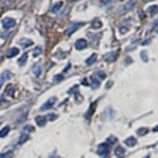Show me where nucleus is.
<instances>
[{
  "label": "nucleus",
  "instance_id": "22",
  "mask_svg": "<svg viewBox=\"0 0 158 158\" xmlns=\"http://www.w3.org/2000/svg\"><path fill=\"white\" fill-rule=\"evenodd\" d=\"M129 30V28H128V26L126 25H123V26H120V28H119V32H120L121 34H124V33H126V32Z\"/></svg>",
  "mask_w": 158,
  "mask_h": 158
},
{
  "label": "nucleus",
  "instance_id": "26",
  "mask_svg": "<svg viewBox=\"0 0 158 158\" xmlns=\"http://www.w3.org/2000/svg\"><path fill=\"white\" fill-rule=\"evenodd\" d=\"M13 90H14L13 86H8V87H7V94H8V95H13Z\"/></svg>",
  "mask_w": 158,
  "mask_h": 158
},
{
  "label": "nucleus",
  "instance_id": "10",
  "mask_svg": "<svg viewBox=\"0 0 158 158\" xmlns=\"http://www.w3.org/2000/svg\"><path fill=\"white\" fill-rule=\"evenodd\" d=\"M91 28L92 29H100L101 28V21L98 20V19H96V20H94L91 23Z\"/></svg>",
  "mask_w": 158,
  "mask_h": 158
},
{
  "label": "nucleus",
  "instance_id": "30",
  "mask_svg": "<svg viewBox=\"0 0 158 158\" xmlns=\"http://www.w3.org/2000/svg\"><path fill=\"white\" fill-rule=\"evenodd\" d=\"M141 57H142V59H144L145 62L148 61V54H146V52H142V53H141Z\"/></svg>",
  "mask_w": 158,
  "mask_h": 158
},
{
  "label": "nucleus",
  "instance_id": "1",
  "mask_svg": "<svg viewBox=\"0 0 158 158\" xmlns=\"http://www.w3.org/2000/svg\"><path fill=\"white\" fill-rule=\"evenodd\" d=\"M14 25H16V21H14V19L6 17L3 20V28L4 29H11V28H13Z\"/></svg>",
  "mask_w": 158,
  "mask_h": 158
},
{
  "label": "nucleus",
  "instance_id": "34",
  "mask_svg": "<svg viewBox=\"0 0 158 158\" xmlns=\"http://www.w3.org/2000/svg\"><path fill=\"white\" fill-rule=\"evenodd\" d=\"M4 81H6V79H4L3 77L0 78V88H1V86H3V83H4Z\"/></svg>",
  "mask_w": 158,
  "mask_h": 158
},
{
  "label": "nucleus",
  "instance_id": "20",
  "mask_svg": "<svg viewBox=\"0 0 158 158\" xmlns=\"http://www.w3.org/2000/svg\"><path fill=\"white\" fill-rule=\"evenodd\" d=\"M1 77H3L6 81H8V79H11V78H12V74L9 71H4L3 74H1Z\"/></svg>",
  "mask_w": 158,
  "mask_h": 158
},
{
  "label": "nucleus",
  "instance_id": "28",
  "mask_svg": "<svg viewBox=\"0 0 158 158\" xmlns=\"http://www.w3.org/2000/svg\"><path fill=\"white\" fill-rule=\"evenodd\" d=\"M41 53H42V49H41V48H38V49H36L34 52H33V55H34V57H37V55H40Z\"/></svg>",
  "mask_w": 158,
  "mask_h": 158
},
{
  "label": "nucleus",
  "instance_id": "37",
  "mask_svg": "<svg viewBox=\"0 0 158 158\" xmlns=\"http://www.w3.org/2000/svg\"><path fill=\"white\" fill-rule=\"evenodd\" d=\"M1 61H3V57H0V63H1Z\"/></svg>",
  "mask_w": 158,
  "mask_h": 158
},
{
  "label": "nucleus",
  "instance_id": "36",
  "mask_svg": "<svg viewBox=\"0 0 158 158\" xmlns=\"http://www.w3.org/2000/svg\"><path fill=\"white\" fill-rule=\"evenodd\" d=\"M50 158H59V157H58V155H54V154H52V155H50Z\"/></svg>",
  "mask_w": 158,
  "mask_h": 158
},
{
  "label": "nucleus",
  "instance_id": "13",
  "mask_svg": "<svg viewBox=\"0 0 158 158\" xmlns=\"http://www.w3.org/2000/svg\"><path fill=\"white\" fill-rule=\"evenodd\" d=\"M62 6H63V3H62V1H59V3L54 4V7H53V8H52V12H53V13H55V12H58L61 8H62Z\"/></svg>",
  "mask_w": 158,
  "mask_h": 158
},
{
  "label": "nucleus",
  "instance_id": "33",
  "mask_svg": "<svg viewBox=\"0 0 158 158\" xmlns=\"http://www.w3.org/2000/svg\"><path fill=\"white\" fill-rule=\"evenodd\" d=\"M98 75H99L100 78H104V77H106V74H104L103 71H98Z\"/></svg>",
  "mask_w": 158,
  "mask_h": 158
},
{
  "label": "nucleus",
  "instance_id": "31",
  "mask_svg": "<svg viewBox=\"0 0 158 158\" xmlns=\"http://www.w3.org/2000/svg\"><path fill=\"white\" fill-rule=\"evenodd\" d=\"M54 119H57V115H49V116H46V120H54Z\"/></svg>",
  "mask_w": 158,
  "mask_h": 158
},
{
  "label": "nucleus",
  "instance_id": "8",
  "mask_svg": "<svg viewBox=\"0 0 158 158\" xmlns=\"http://www.w3.org/2000/svg\"><path fill=\"white\" fill-rule=\"evenodd\" d=\"M36 123H37V125L43 126L46 124V116H37L36 117Z\"/></svg>",
  "mask_w": 158,
  "mask_h": 158
},
{
  "label": "nucleus",
  "instance_id": "7",
  "mask_svg": "<svg viewBox=\"0 0 158 158\" xmlns=\"http://www.w3.org/2000/svg\"><path fill=\"white\" fill-rule=\"evenodd\" d=\"M133 6H135V0H130L129 3H126V4H125V6H124V7H123V8H121V9H120V12H123V13H124V12H126V11H129V9H132V8H133Z\"/></svg>",
  "mask_w": 158,
  "mask_h": 158
},
{
  "label": "nucleus",
  "instance_id": "24",
  "mask_svg": "<svg viewBox=\"0 0 158 158\" xmlns=\"http://www.w3.org/2000/svg\"><path fill=\"white\" fill-rule=\"evenodd\" d=\"M12 155H13V152H7L6 154H1L0 157H1V158H11Z\"/></svg>",
  "mask_w": 158,
  "mask_h": 158
},
{
  "label": "nucleus",
  "instance_id": "19",
  "mask_svg": "<svg viewBox=\"0 0 158 158\" xmlns=\"http://www.w3.org/2000/svg\"><path fill=\"white\" fill-rule=\"evenodd\" d=\"M33 72H34V75L40 77V75H41V66H40V65H38V66H34V69H33Z\"/></svg>",
  "mask_w": 158,
  "mask_h": 158
},
{
  "label": "nucleus",
  "instance_id": "27",
  "mask_svg": "<svg viewBox=\"0 0 158 158\" xmlns=\"http://www.w3.org/2000/svg\"><path fill=\"white\" fill-rule=\"evenodd\" d=\"M115 152H116V154H124V153H125V150H124L123 148H120V146H119V148H116V150H115Z\"/></svg>",
  "mask_w": 158,
  "mask_h": 158
},
{
  "label": "nucleus",
  "instance_id": "38",
  "mask_svg": "<svg viewBox=\"0 0 158 158\" xmlns=\"http://www.w3.org/2000/svg\"><path fill=\"white\" fill-rule=\"evenodd\" d=\"M120 1H124V0H120Z\"/></svg>",
  "mask_w": 158,
  "mask_h": 158
},
{
  "label": "nucleus",
  "instance_id": "6",
  "mask_svg": "<svg viewBox=\"0 0 158 158\" xmlns=\"http://www.w3.org/2000/svg\"><path fill=\"white\" fill-rule=\"evenodd\" d=\"M19 52H20V50H19L17 48H11V49L7 52V58H13V57H16V55L19 54Z\"/></svg>",
  "mask_w": 158,
  "mask_h": 158
},
{
  "label": "nucleus",
  "instance_id": "2",
  "mask_svg": "<svg viewBox=\"0 0 158 158\" xmlns=\"http://www.w3.org/2000/svg\"><path fill=\"white\" fill-rule=\"evenodd\" d=\"M75 48H77L78 50H83L87 48V41L84 40V38H79V40H77V42H75Z\"/></svg>",
  "mask_w": 158,
  "mask_h": 158
},
{
  "label": "nucleus",
  "instance_id": "14",
  "mask_svg": "<svg viewBox=\"0 0 158 158\" xmlns=\"http://www.w3.org/2000/svg\"><path fill=\"white\" fill-rule=\"evenodd\" d=\"M26 59H28V54L25 53V54H23V55H21V58L19 59V65H20V66H23L24 63L26 62Z\"/></svg>",
  "mask_w": 158,
  "mask_h": 158
},
{
  "label": "nucleus",
  "instance_id": "39",
  "mask_svg": "<svg viewBox=\"0 0 158 158\" xmlns=\"http://www.w3.org/2000/svg\"><path fill=\"white\" fill-rule=\"evenodd\" d=\"M157 33H158V29H157Z\"/></svg>",
  "mask_w": 158,
  "mask_h": 158
},
{
  "label": "nucleus",
  "instance_id": "21",
  "mask_svg": "<svg viewBox=\"0 0 158 158\" xmlns=\"http://www.w3.org/2000/svg\"><path fill=\"white\" fill-rule=\"evenodd\" d=\"M94 109H95V103H94V104H92V106H91V107H90V109H88V112H87V115H86V119L91 117L92 112H94Z\"/></svg>",
  "mask_w": 158,
  "mask_h": 158
},
{
  "label": "nucleus",
  "instance_id": "17",
  "mask_svg": "<svg viewBox=\"0 0 158 158\" xmlns=\"http://www.w3.org/2000/svg\"><path fill=\"white\" fill-rule=\"evenodd\" d=\"M20 43L21 45H25V46H30L32 43H33V41L32 40H24L23 38V40H20Z\"/></svg>",
  "mask_w": 158,
  "mask_h": 158
},
{
  "label": "nucleus",
  "instance_id": "5",
  "mask_svg": "<svg viewBox=\"0 0 158 158\" xmlns=\"http://www.w3.org/2000/svg\"><path fill=\"white\" fill-rule=\"evenodd\" d=\"M54 103H55V98L49 99V100L46 101L45 104H42V107H41V111H46V109H50L53 106H54Z\"/></svg>",
  "mask_w": 158,
  "mask_h": 158
},
{
  "label": "nucleus",
  "instance_id": "16",
  "mask_svg": "<svg viewBox=\"0 0 158 158\" xmlns=\"http://www.w3.org/2000/svg\"><path fill=\"white\" fill-rule=\"evenodd\" d=\"M95 61H96V54H92L91 57H90L86 61V63H87V65H92V63H94Z\"/></svg>",
  "mask_w": 158,
  "mask_h": 158
},
{
  "label": "nucleus",
  "instance_id": "15",
  "mask_svg": "<svg viewBox=\"0 0 158 158\" xmlns=\"http://www.w3.org/2000/svg\"><path fill=\"white\" fill-rule=\"evenodd\" d=\"M8 132H9V126L8 125L4 126L3 129L0 130V137H4V136H7V135H8Z\"/></svg>",
  "mask_w": 158,
  "mask_h": 158
},
{
  "label": "nucleus",
  "instance_id": "35",
  "mask_svg": "<svg viewBox=\"0 0 158 158\" xmlns=\"http://www.w3.org/2000/svg\"><path fill=\"white\" fill-rule=\"evenodd\" d=\"M153 132H158V125L155 126V128H153Z\"/></svg>",
  "mask_w": 158,
  "mask_h": 158
},
{
  "label": "nucleus",
  "instance_id": "9",
  "mask_svg": "<svg viewBox=\"0 0 158 158\" xmlns=\"http://www.w3.org/2000/svg\"><path fill=\"white\" fill-rule=\"evenodd\" d=\"M90 82H91V86H92V88H94V90H96L99 86H100V82H99L96 78H94V77L90 79Z\"/></svg>",
  "mask_w": 158,
  "mask_h": 158
},
{
  "label": "nucleus",
  "instance_id": "18",
  "mask_svg": "<svg viewBox=\"0 0 158 158\" xmlns=\"http://www.w3.org/2000/svg\"><path fill=\"white\" fill-rule=\"evenodd\" d=\"M28 140H29V137L25 135V133H24V135L21 136L20 138H19V144H24V142H25V141H28Z\"/></svg>",
  "mask_w": 158,
  "mask_h": 158
},
{
  "label": "nucleus",
  "instance_id": "29",
  "mask_svg": "<svg viewBox=\"0 0 158 158\" xmlns=\"http://www.w3.org/2000/svg\"><path fill=\"white\" fill-rule=\"evenodd\" d=\"M24 130H29V132H33V130H34V128H33V126H30V125H25V126H24Z\"/></svg>",
  "mask_w": 158,
  "mask_h": 158
},
{
  "label": "nucleus",
  "instance_id": "25",
  "mask_svg": "<svg viewBox=\"0 0 158 158\" xmlns=\"http://www.w3.org/2000/svg\"><path fill=\"white\" fill-rule=\"evenodd\" d=\"M146 132H148V129H145V128H141V129H138L137 135L138 136H144V135H146Z\"/></svg>",
  "mask_w": 158,
  "mask_h": 158
},
{
  "label": "nucleus",
  "instance_id": "4",
  "mask_svg": "<svg viewBox=\"0 0 158 158\" xmlns=\"http://www.w3.org/2000/svg\"><path fill=\"white\" fill-rule=\"evenodd\" d=\"M81 25H83V23H81V24H78V23L71 24V25L69 26V29H67V30H66V34H67V36H71L72 33H74V32L77 30V29L79 28V26H81Z\"/></svg>",
  "mask_w": 158,
  "mask_h": 158
},
{
  "label": "nucleus",
  "instance_id": "23",
  "mask_svg": "<svg viewBox=\"0 0 158 158\" xmlns=\"http://www.w3.org/2000/svg\"><path fill=\"white\" fill-rule=\"evenodd\" d=\"M113 57H116V53H112V54H107L106 55V59L107 61H113V59H115Z\"/></svg>",
  "mask_w": 158,
  "mask_h": 158
},
{
  "label": "nucleus",
  "instance_id": "11",
  "mask_svg": "<svg viewBox=\"0 0 158 158\" xmlns=\"http://www.w3.org/2000/svg\"><path fill=\"white\" fill-rule=\"evenodd\" d=\"M148 13H150V14H157L158 13V6H152V7H149L148 8Z\"/></svg>",
  "mask_w": 158,
  "mask_h": 158
},
{
  "label": "nucleus",
  "instance_id": "12",
  "mask_svg": "<svg viewBox=\"0 0 158 158\" xmlns=\"http://www.w3.org/2000/svg\"><path fill=\"white\" fill-rule=\"evenodd\" d=\"M125 145H128V146H133V145H136V138L135 137H129L125 140Z\"/></svg>",
  "mask_w": 158,
  "mask_h": 158
},
{
  "label": "nucleus",
  "instance_id": "3",
  "mask_svg": "<svg viewBox=\"0 0 158 158\" xmlns=\"http://www.w3.org/2000/svg\"><path fill=\"white\" fill-rule=\"evenodd\" d=\"M109 153V148H108V144H101L98 149V154L100 155H107Z\"/></svg>",
  "mask_w": 158,
  "mask_h": 158
},
{
  "label": "nucleus",
  "instance_id": "32",
  "mask_svg": "<svg viewBox=\"0 0 158 158\" xmlns=\"http://www.w3.org/2000/svg\"><path fill=\"white\" fill-rule=\"evenodd\" d=\"M62 79H63V77H62V75H57V77L54 78V82H61V81H62Z\"/></svg>",
  "mask_w": 158,
  "mask_h": 158
}]
</instances>
